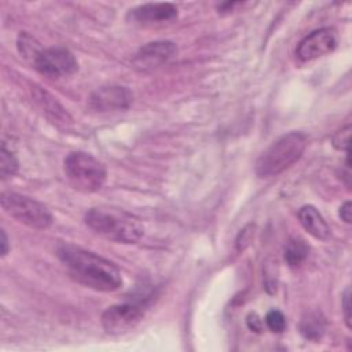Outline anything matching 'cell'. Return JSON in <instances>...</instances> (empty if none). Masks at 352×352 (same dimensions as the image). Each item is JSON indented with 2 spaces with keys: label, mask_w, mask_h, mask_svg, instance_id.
Here are the masks:
<instances>
[{
  "label": "cell",
  "mask_w": 352,
  "mask_h": 352,
  "mask_svg": "<svg viewBox=\"0 0 352 352\" xmlns=\"http://www.w3.org/2000/svg\"><path fill=\"white\" fill-rule=\"evenodd\" d=\"M56 254L69 275L85 287L98 292H114L122 286V276L118 267L94 252L63 243L59 245Z\"/></svg>",
  "instance_id": "obj_1"
},
{
  "label": "cell",
  "mask_w": 352,
  "mask_h": 352,
  "mask_svg": "<svg viewBox=\"0 0 352 352\" xmlns=\"http://www.w3.org/2000/svg\"><path fill=\"white\" fill-rule=\"evenodd\" d=\"M84 223L95 234L118 243H136L144 234V227L139 217L111 206L88 209Z\"/></svg>",
  "instance_id": "obj_2"
},
{
  "label": "cell",
  "mask_w": 352,
  "mask_h": 352,
  "mask_svg": "<svg viewBox=\"0 0 352 352\" xmlns=\"http://www.w3.org/2000/svg\"><path fill=\"white\" fill-rule=\"evenodd\" d=\"M308 144L302 132H289L276 139L257 160L256 173L258 177H272L301 158Z\"/></svg>",
  "instance_id": "obj_3"
},
{
  "label": "cell",
  "mask_w": 352,
  "mask_h": 352,
  "mask_svg": "<svg viewBox=\"0 0 352 352\" xmlns=\"http://www.w3.org/2000/svg\"><path fill=\"white\" fill-rule=\"evenodd\" d=\"M65 175L73 188L81 192L99 191L107 177L104 165L94 155L84 151H73L63 161Z\"/></svg>",
  "instance_id": "obj_4"
},
{
  "label": "cell",
  "mask_w": 352,
  "mask_h": 352,
  "mask_svg": "<svg viewBox=\"0 0 352 352\" xmlns=\"http://www.w3.org/2000/svg\"><path fill=\"white\" fill-rule=\"evenodd\" d=\"M0 202L3 210L8 216L30 228L45 230L54 221L50 209L30 197L6 191L1 194Z\"/></svg>",
  "instance_id": "obj_5"
},
{
  "label": "cell",
  "mask_w": 352,
  "mask_h": 352,
  "mask_svg": "<svg viewBox=\"0 0 352 352\" xmlns=\"http://www.w3.org/2000/svg\"><path fill=\"white\" fill-rule=\"evenodd\" d=\"M33 65L38 73L50 78L67 77L76 73L78 69L76 56L65 47H51L43 50Z\"/></svg>",
  "instance_id": "obj_6"
},
{
  "label": "cell",
  "mask_w": 352,
  "mask_h": 352,
  "mask_svg": "<svg viewBox=\"0 0 352 352\" xmlns=\"http://www.w3.org/2000/svg\"><path fill=\"white\" fill-rule=\"evenodd\" d=\"M142 319L143 311L140 307L129 302L116 304L102 314V326L106 333L118 336L135 329Z\"/></svg>",
  "instance_id": "obj_7"
},
{
  "label": "cell",
  "mask_w": 352,
  "mask_h": 352,
  "mask_svg": "<svg viewBox=\"0 0 352 352\" xmlns=\"http://www.w3.org/2000/svg\"><path fill=\"white\" fill-rule=\"evenodd\" d=\"M132 92L121 85H106L94 91L88 99L89 109L98 113L121 111L132 104Z\"/></svg>",
  "instance_id": "obj_8"
},
{
  "label": "cell",
  "mask_w": 352,
  "mask_h": 352,
  "mask_svg": "<svg viewBox=\"0 0 352 352\" xmlns=\"http://www.w3.org/2000/svg\"><path fill=\"white\" fill-rule=\"evenodd\" d=\"M337 45V36L331 28H320L305 36L297 47V58L308 62L334 51Z\"/></svg>",
  "instance_id": "obj_9"
},
{
  "label": "cell",
  "mask_w": 352,
  "mask_h": 352,
  "mask_svg": "<svg viewBox=\"0 0 352 352\" xmlns=\"http://www.w3.org/2000/svg\"><path fill=\"white\" fill-rule=\"evenodd\" d=\"M177 52L175 43L168 40L151 41L143 45L135 56V63L140 67H155L164 62H168Z\"/></svg>",
  "instance_id": "obj_10"
},
{
  "label": "cell",
  "mask_w": 352,
  "mask_h": 352,
  "mask_svg": "<svg viewBox=\"0 0 352 352\" xmlns=\"http://www.w3.org/2000/svg\"><path fill=\"white\" fill-rule=\"evenodd\" d=\"M129 16L140 23H158L177 16V7L172 3H147L131 10Z\"/></svg>",
  "instance_id": "obj_11"
},
{
  "label": "cell",
  "mask_w": 352,
  "mask_h": 352,
  "mask_svg": "<svg viewBox=\"0 0 352 352\" xmlns=\"http://www.w3.org/2000/svg\"><path fill=\"white\" fill-rule=\"evenodd\" d=\"M298 220L304 230L311 234L314 238L326 241L330 236V227L323 219V216L318 212V209L312 205H304L298 210Z\"/></svg>",
  "instance_id": "obj_12"
},
{
  "label": "cell",
  "mask_w": 352,
  "mask_h": 352,
  "mask_svg": "<svg viewBox=\"0 0 352 352\" xmlns=\"http://www.w3.org/2000/svg\"><path fill=\"white\" fill-rule=\"evenodd\" d=\"M33 98L37 102V104L45 111V114L50 118H52L54 121L62 122V124H66V122L72 121L69 113L62 107V104L56 100V98H54L47 91L41 89L40 87H34Z\"/></svg>",
  "instance_id": "obj_13"
},
{
  "label": "cell",
  "mask_w": 352,
  "mask_h": 352,
  "mask_svg": "<svg viewBox=\"0 0 352 352\" xmlns=\"http://www.w3.org/2000/svg\"><path fill=\"white\" fill-rule=\"evenodd\" d=\"M326 331V319L320 311L307 312L300 322V333L309 341H319Z\"/></svg>",
  "instance_id": "obj_14"
},
{
  "label": "cell",
  "mask_w": 352,
  "mask_h": 352,
  "mask_svg": "<svg viewBox=\"0 0 352 352\" xmlns=\"http://www.w3.org/2000/svg\"><path fill=\"white\" fill-rule=\"evenodd\" d=\"M308 253H309V246L305 243V241L293 238L286 243L283 256H285V261L290 267H297L308 257Z\"/></svg>",
  "instance_id": "obj_15"
},
{
  "label": "cell",
  "mask_w": 352,
  "mask_h": 352,
  "mask_svg": "<svg viewBox=\"0 0 352 352\" xmlns=\"http://www.w3.org/2000/svg\"><path fill=\"white\" fill-rule=\"evenodd\" d=\"M16 45H18L19 54H21L23 58L32 60L33 63H34V60L37 59V56L40 55V52L43 51L40 43H38L33 36H30L28 32H21V33H19Z\"/></svg>",
  "instance_id": "obj_16"
},
{
  "label": "cell",
  "mask_w": 352,
  "mask_h": 352,
  "mask_svg": "<svg viewBox=\"0 0 352 352\" xmlns=\"http://www.w3.org/2000/svg\"><path fill=\"white\" fill-rule=\"evenodd\" d=\"M18 170V160L14 155L11 150L6 147V144H1L0 150V176L3 180L12 177Z\"/></svg>",
  "instance_id": "obj_17"
},
{
  "label": "cell",
  "mask_w": 352,
  "mask_h": 352,
  "mask_svg": "<svg viewBox=\"0 0 352 352\" xmlns=\"http://www.w3.org/2000/svg\"><path fill=\"white\" fill-rule=\"evenodd\" d=\"M265 324L267 327L274 333H280L286 327V318L285 315L278 309H271L265 315Z\"/></svg>",
  "instance_id": "obj_18"
},
{
  "label": "cell",
  "mask_w": 352,
  "mask_h": 352,
  "mask_svg": "<svg viewBox=\"0 0 352 352\" xmlns=\"http://www.w3.org/2000/svg\"><path fill=\"white\" fill-rule=\"evenodd\" d=\"M349 136H351V125H345L344 128L338 129L334 136H333V146L337 150H342L346 151L348 150V144H349Z\"/></svg>",
  "instance_id": "obj_19"
},
{
  "label": "cell",
  "mask_w": 352,
  "mask_h": 352,
  "mask_svg": "<svg viewBox=\"0 0 352 352\" xmlns=\"http://www.w3.org/2000/svg\"><path fill=\"white\" fill-rule=\"evenodd\" d=\"M342 311H344V318H345V323L346 326L351 329L352 323H351V292L349 289H346L342 294Z\"/></svg>",
  "instance_id": "obj_20"
},
{
  "label": "cell",
  "mask_w": 352,
  "mask_h": 352,
  "mask_svg": "<svg viewBox=\"0 0 352 352\" xmlns=\"http://www.w3.org/2000/svg\"><path fill=\"white\" fill-rule=\"evenodd\" d=\"M246 324L252 331L260 333L263 330V320L260 319V316L256 312H250L246 316Z\"/></svg>",
  "instance_id": "obj_21"
},
{
  "label": "cell",
  "mask_w": 352,
  "mask_h": 352,
  "mask_svg": "<svg viewBox=\"0 0 352 352\" xmlns=\"http://www.w3.org/2000/svg\"><path fill=\"white\" fill-rule=\"evenodd\" d=\"M250 228H252V226H248L246 228L241 230V232H239V235L236 238V246H238L239 250L245 249V246L249 243V239L252 236V231H249Z\"/></svg>",
  "instance_id": "obj_22"
},
{
  "label": "cell",
  "mask_w": 352,
  "mask_h": 352,
  "mask_svg": "<svg viewBox=\"0 0 352 352\" xmlns=\"http://www.w3.org/2000/svg\"><path fill=\"white\" fill-rule=\"evenodd\" d=\"M338 214H340L341 220H344L346 224H351V221H352V205H351L349 201L344 202V204L340 206Z\"/></svg>",
  "instance_id": "obj_23"
},
{
  "label": "cell",
  "mask_w": 352,
  "mask_h": 352,
  "mask_svg": "<svg viewBox=\"0 0 352 352\" xmlns=\"http://www.w3.org/2000/svg\"><path fill=\"white\" fill-rule=\"evenodd\" d=\"M241 4H242V3H239V1H227V3L219 4V6H217V10H219V12H221V14H224V12H231V11H234L235 7H238V6H241Z\"/></svg>",
  "instance_id": "obj_24"
},
{
  "label": "cell",
  "mask_w": 352,
  "mask_h": 352,
  "mask_svg": "<svg viewBox=\"0 0 352 352\" xmlns=\"http://www.w3.org/2000/svg\"><path fill=\"white\" fill-rule=\"evenodd\" d=\"M1 256L4 257L7 253H8V249H10V246H8V238H7V235H6V231L4 230H1Z\"/></svg>",
  "instance_id": "obj_25"
}]
</instances>
